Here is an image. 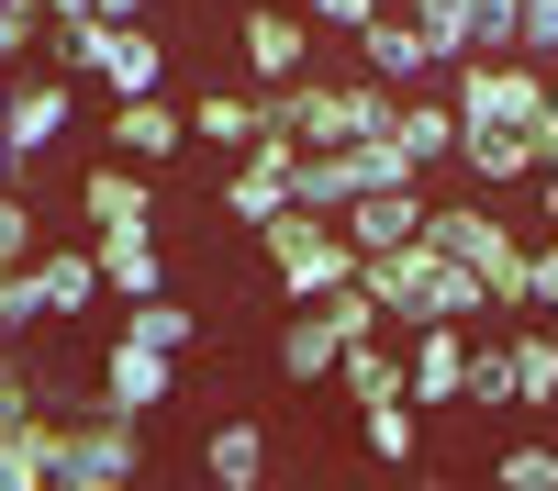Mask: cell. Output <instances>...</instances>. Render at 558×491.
Masks as SVG:
<instances>
[{"instance_id":"16","label":"cell","mask_w":558,"mask_h":491,"mask_svg":"<svg viewBox=\"0 0 558 491\" xmlns=\"http://www.w3.org/2000/svg\"><path fill=\"white\" fill-rule=\"evenodd\" d=\"M179 146H191V134H179V101H168V89H157V101H112V168H168Z\"/></svg>"},{"instance_id":"4","label":"cell","mask_w":558,"mask_h":491,"mask_svg":"<svg viewBox=\"0 0 558 491\" xmlns=\"http://www.w3.org/2000/svg\"><path fill=\"white\" fill-rule=\"evenodd\" d=\"M78 123V89L68 78H45V67H23L12 89H0V191H34V168H45V146Z\"/></svg>"},{"instance_id":"28","label":"cell","mask_w":558,"mask_h":491,"mask_svg":"<svg viewBox=\"0 0 558 491\" xmlns=\"http://www.w3.org/2000/svg\"><path fill=\"white\" fill-rule=\"evenodd\" d=\"M502 357H514V414H547V402H558V346H547V324H502Z\"/></svg>"},{"instance_id":"6","label":"cell","mask_w":558,"mask_h":491,"mask_svg":"<svg viewBox=\"0 0 558 491\" xmlns=\"http://www.w3.org/2000/svg\"><path fill=\"white\" fill-rule=\"evenodd\" d=\"M57 480H112V491H134V480H146V425H112V414L57 425ZM57 480H45V491H57Z\"/></svg>"},{"instance_id":"1","label":"cell","mask_w":558,"mask_h":491,"mask_svg":"<svg viewBox=\"0 0 558 491\" xmlns=\"http://www.w3.org/2000/svg\"><path fill=\"white\" fill-rule=\"evenodd\" d=\"M357 302L380 312V335H413V324H502L492 291L470 268H447L436 246H391V257H357Z\"/></svg>"},{"instance_id":"35","label":"cell","mask_w":558,"mask_h":491,"mask_svg":"<svg viewBox=\"0 0 558 491\" xmlns=\"http://www.w3.org/2000/svg\"><path fill=\"white\" fill-rule=\"evenodd\" d=\"M368 12H380V0H302V23H324V34H357Z\"/></svg>"},{"instance_id":"39","label":"cell","mask_w":558,"mask_h":491,"mask_svg":"<svg viewBox=\"0 0 558 491\" xmlns=\"http://www.w3.org/2000/svg\"><path fill=\"white\" fill-rule=\"evenodd\" d=\"M134 491H146V480H134Z\"/></svg>"},{"instance_id":"37","label":"cell","mask_w":558,"mask_h":491,"mask_svg":"<svg viewBox=\"0 0 558 491\" xmlns=\"http://www.w3.org/2000/svg\"><path fill=\"white\" fill-rule=\"evenodd\" d=\"M402 480H413V491H458V480H425V469H402Z\"/></svg>"},{"instance_id":"21","label":"cell","mask_w":558,"mask_h":491,"mask_svg":"<svg viewBox=\"0 0 558 491\" xmlns=\"http://www.w3.org/2000/svg\"><path fill=\"white\" fill-rule=\"evenodd\" d=\"M447 168H470V191H525V179L547 168V146H525V134H458Z\"/></svg>"},{"instance_id":"18","label":"cell","mask_w":558,"mask_h":491,"mask_svg":"<svg viewBox=\"0 0 558 491\" xmlns=\"http://www.w3.org/2000/svg\"><path fill=\"white\" fill-rule=\"evenodd\" d=\"M458 357H470V324H413L402 335V402H458Z\"/></svg>"},{"instance_id":"14","label":"cell","mask_w":558,"mask_h":491,"mask_svg":"<svg viewBox=\"0 0 558 491\" xmlns=\"http://www.w3.org/2000/svg\"><path fill=\"white\" fill-rule=\"evenodd\" d=\"M336 235H347V257H391V246L425 235V191H357L336 212Z\"/></svg>"},{"instance_id":"36","label":"cell","mask_w":558,"mask_h":491,"mask_svg":"<svg viewBox=\"0 0 558 491\" xmlns=\"http://www.w3.org/2000/svg\"><path fill=\"white\" fill-rule=\"evenodd\" d=\"M146 12H157V0H89V23H112V34H134Z\"/></svg>"},{"instance_id":"15","label":"cell","mask_w":558,"mask_h":491,"mask_svg":"<svg viewBox=\"0 0 558 491\" xmlns=\"http://www.w3.org/2000/svg\"><path fill=\"white\" fill-rule=\"evenodd\" d=\"M357 191H380V168H368V146H336V157H291V212L336 223Z\"/></svg>"},{"instance_id":"30","label":"cell","mask_w":558,"mask_h":491,"mask_svg":"<svg viewBox=\"0 0 558 491\" xmlns=\"http://www.w3.org/2000/svg\"><path fill=\"white\" fill-rule=\"evenodd\" d=\"M34 324H45V302H34V257H23V268H0V346H23Z\"/></svg>"},{"instance_id":"27","label":"cell","mask_w":558,"mask_h":491,"mask_svg":"<svg viewBox=\"0 0 558 491\" xmlns=\"http://www.w3.org/2000/svg\"><path fill=\"white\" fill-rule=\"evenodd\" d=\"M336 380H347V402H402V335H357V346H336Z\"/></svg>"},{"instance_id":"9","label":"cell","mask_w":558,"mask_h":491,"mask_svg":"<svg viewBox=\"0 0 558 491\" xmlns=\"http://www.w3.org/2000/svg\"><path fill=\"white\" fill-rule=\"evenodd\" d=\"M235 57H246V78H257V89H291V78H302V57H313V23L291 12V0H257V12L235 23Z\"/></svg>"},{"instance_id":"19","label":"cell","mask_w":558,"mask_h":491,"mask_svg":"<svg viewBox=\"0 0 558 491\" xmlns=\"http://www.w3.org/2000/svg\"><path fill=\"white\" fill-rule=\"evenodd\" d=\"M179 134L213 146V157H246L257 146V89H191V101H179Z\"/></svg>"},{"instance_id":"20","label":"cell","mask_w":558,"mask_h":491,"mask_svg":"<svg viewBox=\"0 0 558 491\" xmlns=\"http://www.w3.org/2000/svg\"><path fill=\"white\" fill-rule=\"evenodd\" d=\"M34 302H45V324H78V312H101L89 246H34Z\"/></svg>"},{"instance_id":"3","label":"cell","mask_w":558,"mask_h":491,"mask_svg":"<svg viewBox=\"0 0 558 491\" xmlns=\"http://www.w3.org/2000/svg\"><path fill=\"white\" fill-rule=\"evenodd\" d=\"M413 246H436L447 268H470V280L492 291V312H502V280H514V246H525V223H502L481 191L470 201H425V235Z\"/></svg>"},{"instance_id":"2","label":"cell","mask_w":558,"mask_h":491,"mask_svg":"<svg viewBox=\"0 0 558 491\" xmlns=\"http://www.w3.org/2000/svg\"><path fill=\"white\" fill-rule=\"evenodd\" d=\"M447 123L458 134H525V146H558V89H547V67L470 57V67H447Z\"/></svg>"},{"instance_id":"29","label":"cell","mask_w":558,"mask_h":491,"mask_svg":"<svg viewBox=\"0 0 558 491\" xmlns=\"http://www.w3.org/2000/svg\"><path fill=\"white\" fill-rule=\"evenodd\" d=\"M402 23H413V34H425L436 57L458 67V57H470V45H481V0H402Z\"/></svg>"},{"instance_id":"13","label":"cell","mask_w":558,"mask_h":491,"mask_svg":"<svg viewBox=\"0 0 558 491\" xmlns=\"http://www.w3.org/2000/svg\"><path fill=\"white\" fill-rule=\"evenodd\" d=\"M268 212H291V146H279V134H257V146L223 168V223H268Z\"/></svg>"},{"instance_id":"26","label":"cell","mask_w":558,"mask_h":491,"mask_svg":"<svg viewBox=\"0 0 558 491\" xmlns=\"http://www.w3.org/2000/svg\"><path fill=\"white\" fill-rule=\"evenodd\" d=\"M357 435H368V458H380L391 480L425 469V414H413V402H357Z\"/></svg>"},{"instance_id":"31","label":"cell","mask_w":558,"mask_h":491,"mask_svg":"<svg viewBox=\"0 0 558 491\" xmlns=\"http://www.w3.org/2000/svg\"><path fill=\"white\" fill-rule=\"evenodd\" d=\"M492 491H558V458H547L536 435H514V446H502V469H492Z\"/></svg>"},{"instance_id":"12","label":"cell","mask_w":558,"mask_h":491,"mask_svg":"<svg viewBox=\"0 0 558 491\" xmlns=\"http://www.w3.org/2000/svg\"><path fill=\"white\" fill-rule=\"evenodd\" d=\"M380 146L402 157V179H413V191H425V168H447V157H458V123H447V101H436V89H402V101L380 112Z\"/></svg>"},{"instance_id":"24","label":"cell","mask_w":558,"mask_h":491,"mask_svg":"<svg viewBox=\"0 0 558 491\" xmlns=\"http://www.w3.org/2000/svg\"><path fill=\"white\" fill-rule=\"evenodd\" d=\"M123 346H146V357H191V346H202V312L179 302V291H157V302H123Z\"/></svg>"},{"instance_id":"22","label":"cell","mask_w":558,"mask_h":491,"mask_svg":"<svg viewBox=\"0 0 558 491\" xmlns=\"http://www.w3.org/2000/svg\"><path fill=\"white\" fill-rule=\"evenodd\" d=\"M336 346H347V335H336V312L302 302L291 324H279V380H302V391H313V380H336Z\"/></svg>"},{"instance_id":"33","label":"cell","mask_w":558,"mask_h":491,"mask_svg":"<svg viewBox=\"0 0 558 491\" xmlns=\"http://www.w3.org/2000/svg\"><path fill=\"white\" fill-rule=\"evenodd\" d=\"M558 45V0H514V67H547Z\"/></svg>"},{"instance_id":"8","label":"cell","mask_w":558,"mask_h":491,"mask_svg":"<svg viewBox=\"0 0 558 491\" xmlns=\"http://www.w3.org/2000/svg\"><path fill=\"white\" fill-rule=\"evenodd\" d=\"M57 480V425L34 414V391H23V369L0 380V491H45Z\"/></svg>"},{"instance_id":"25","label":"cell","mask_w":558,"mask_h":491,"mask_svg":"<svg viewBox=\"0 0 558 491\" xmlns=\"http://www.w3.org/2000/svg\"><path fill=\"white\" fill-rule=\"evenodd\" d=\"M202 480L213 491H257L268 480V425H213L202 435Z\"/></svg>"},{"instance_id":"7","label":"cell","mask_w":558,"mask_h":491,"mask_svg":"<svg viewBox=\"0 0 558 491\" xmlns=\"http://www.w3.org/2000/svg\"><path fill=\"white\" fill-rule=\"evenodd\" d=\"M179 391V357H146V346H101V369H89V414H112V425H146L157 402Z\"/></svg>"},{"instance_id":"23","label":"cell","mask_w":558,"mask_h":491,"mask_svg":"<svg viewBox=\"0 0 558 491\" xmlns=\"http://www.w3.org/2000/svg\"><path fill=\"white\" fill-rule=\"evenodd\" d=\"M101 89H112V101H157V89H168V45H157L146 23L112 34V45H101Z\"/></svg>"},{"instance_id":"38","label":"cell","mask_w":558,"mask_h":491,"mask_svg":"<svg viewBox=\"0 0 558 491\" xmlns=\"http://www.w3.org/2000/svg\"><path fill=\"white\" fill-rule=\"evenodd\" d=\"M391 491H413V480H391Z\"/></svg>"},{"instance_id":"11","label":"cell","mask_w":558,"mask_h":491,"mask_svg":"<svg viewBox=\"0 0 558 491\" xmlns=\"http://www.w3.org/2000/svg\"><path fill=\"white\" fill-rule=\"evenodd\" d=\"M357 57H368V89H391V101H402V89H425V78L447 67L436 45L413 34L402 12H391V0H380V12H368V23H357Z\"/></svg>"},{"instance_id":"10","label":"cell","mask_w":558,"mask_h":491,"mask_svg":"<svg viewBox=\"0 0 558 491\" xmlns=\"http://www.w3.org/2000/svg\"><path fill=\"white\" fill-rule=\"evenodd\" d=\"M78 223L89 235H157V179L146 168H78Z\"/></svg>"},{"instance_id":"5","label":"cell","mask_w":558,"mask_h":491,"mask_svg":"<svg viewBox=\"0 0 558 491\" xmlns=\"http://www.w3.org/2000/svg\"><path fill=\"white\" fill-rule=\"evenodd\" d=\"M257 246H268V268H279V291H291V302H324V291H347V280H357L347 235H336V223H313V212H268V223H257Z\"/></svg>"},{"instance_id":"34","label":"cell","mask_w":558,"mask_h":491,"mask_svg":"<svg viewBox=\"0 0 558 491\" xmlns=\"http://www.w3.org/2000/svg\"><path fill=\"white\" fill-rule=\"evenodd\" d=\"M23 57H45V12L34 0H0V67H23Z\"/></svg>"},{"instance_id":"17","label":"cell","mask_w":558,"mask_h":491,"mask_svg":"<svg viewBox=\"0 0 558 491\" xmlns=\"http://www.w3.org/2000/svg\"><path fill=\"white\" fill-rule=\"evenodd\" d=\"M89 280H101V302H157L168 257H157V235H89Z\"/></svg>"},{"instance_id":"32","label":"cell","mask_w":558,"mask_h":491,"mask_svg":"<svg viewBox=\"0 0 558 491\" xmlns=\"http://www.w3.org/2000/svg\"><path fill=\"white\" fill-rule=\"evenodd\" d=\"M45 246V223H34V191H0V268H23Z\"/></svg>"}]
</instances>
